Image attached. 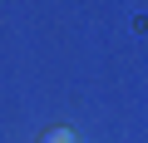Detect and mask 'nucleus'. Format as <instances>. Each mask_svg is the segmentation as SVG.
Returning a JSON list of instances; mask_svg holds the SVG:
<instances>
[{
    "instance_id": "f257e3e1",
    "label": "nucleus",
    "mask_w": 148,
    "mask_h": 143,
    "mask_svg": "<svg viewBox=\"0 0 148 143\" xmlns=\"http://www.w3.org/2000/svg\"><path fill=\"white\" fill-rule=\"evenodd\" d=\"M40 143H79V138H74V133H69V128H49V133H45V138H40Z\"/></svg>"
}]
</instances>
